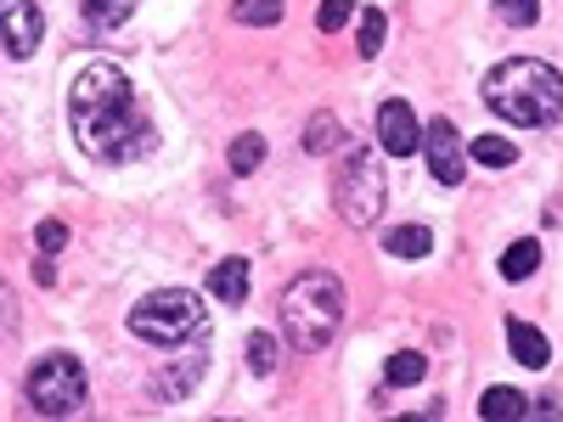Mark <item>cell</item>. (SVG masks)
I'll return each instance as SVG.
<instances>
[{"mask_svg": "<svg viewBox=\"0 0 563 422\" xmlns=\"http://www.w3.org/2000/svg\"><path fill=\"white\" fill-rule=\"evenodd\" d=\"M68 124L74 141L97 164H135L158 147V130L141 108L135 85L113 63H85L68 85Z\"/></svg>", "mask_w": 563, "mask_h": 422, "instance_id": "cell-1", "label": "cell"}, {"mask_svg": "<svg viewBox=\"0 0 563 422\" xmlns=\"http://www.w3.org/2000/svg\"><path fill=\"white\" fill-rule=\"evenodd\" d=\"M485 102L519 130H552L563 119V74L536 57H507L485 74Z\"/></svg>", "mask_w": 563, "mask_h": 422, "instance_id": "cell-2", "label": "cell"}, {"mask_svg": "<svg viewBox=\"0 0 563 422\" xmlns=\"http://www.w3.org/2000/svg\"><path fill=\"white\" fill-rule=\"evenodd\" d=\"M276 315H282V333H288L294 349L316 355L339 338L344 326V281L333 270H305L294 276L276 299Z\"/></svg>", "mask_w": 563, "mask_h": 422, "instance_id": "cell-3", "label": "cell"}, {"mask_svg": "<svg viewBox=\"0 0 563 422\" xmlns=\"http://www.w3.org/2000/svg\"><path fill=\"white\" fill-rule=\"evenodd\" d=\"M130 333L141 344H158V349L192 344L203 333V299L192 288H158V293H147L130 310Z\"/></svg>", "mask_w": 563, "mask_h": 422, "instance_id": "cell-4", "label": "cell"}, {"mask_svg": "<svg viewBox=\"0 0 563 422\" xmlns=\"http://www.w3.org/2000/svg\"><path fill=\"white\" fill-rule=\"evenodd\" d=\"M333 203L350 225H372L389 203V175H384V158L378 147H350L339 175H333Z\"/></svg>", "mask_w": 563, "mask_h": 422, "instance_id": "cell-5", "label": "cell"}, {"mask_svg": "<svg viewBox=\"0 0 563 422\" xmlns=\"http://www.w3.org/2000/svg\"><path fill=\"white\" fill-rule=\"evenodd\" d=\"M23 395L40 417H79L85 411V366H79V355H68V349L40 355L29 366V378H23Z\"/></svg>", "mask_w": 563, "mask_h": 422, "instance_id": "cell-6", "label": "cell"}, {"mask_svg": "<svg viewBox=\"0 0 563 422\" xmlns=\"http://www.w3.org/2000/svg\"><path fill=\"white\" fill-rule=\"evenodd\" d=\"M422 153H429V175L440 186H462L467 175V147L451 119H429V130H422Z\"/></svg>", "mask_w": 563, "mask_h": 422, "instance_id": "cell-7", "label": "cell"}, {"mask_svg": "<svg viewBox=\"0 0 563 422\" xmlns=\"http://www.w3.org/2000/svg\"><path fill=\"white\" fill-rule=\"evenodd\" d=\"M40 7L34 0H0V40H7V57L23 63L34 57V45H40Z\"/></svg>", "mask_w": 563, "mask_h": 422, "instance_id": "cell-8", "label": "cell"}, {"mask_svg": "<svg viewBox=\"0 0 563 422\" xmlns=\"http://www.w3.org/2000/svg\"><path fill=\"white\" fill-rule=\"evenodd\" d=\"M378 147L389 153V158H411L417 147H422V124H417V113H411V102H384L378 108Z\"/></svg>", "mask_w": 563, "mask_h": 422, "instance_id": "cell-9", "label": "cell"}, {"mask_svg": "<svg viewBox=\"0 0 563 422\" xmlns=\"http://www.w3.org/2000/svg\"><path fill=\"white\" fill-rule=\"evenodd\" d=\"M249 281H254V265L249 259H220L214 270H209V288H214V299L220 304H249Z\"/></svg>", "mask_w": 563, "mask_h": 422, "instance_id": "cell-10", "label": "cell"}, {"mask_svg": "<svg viewBox=\"0 0 563 422\" xmlns=\"http://www.w3.org/2000/svg\"><path fill=\"white\" fill-rule=\"evenodd\" d=\"M130 12H135V0H79V23L90 40H108Z\"/></svg>", "mask_w": 563, "mask_h": 422, "instance_id": "cell-11", "label": "cell"}, {"mask_svg": "<svg viewBox=\"0 0 563 422\" xmlns=\"http://www.w3.org/2000/svg\"><path fill=\"white\" fill-rule=\"evenodd\" d=\"M507 349H512V360H525V366H536V371L552 360V344L536 333L530 321H507Z\"/></svg>", "mask_w": 563, "mask_h": 422, "instance_id": "cell-12", "label": "cell"}, {"mask_svg": "<svg viewBox=\"0 0 563 422\" xmlns=\"http://www.w3.org/2000/svg\"><path fill=\"white\" fill-rule=\"evenodd\" d=\"M384 248H389L395 259H422V254L434 248V231H429V225H395L389 237H384Z\"/></svg>", "mask_w": 563, "mask_h": 422, "instance_id": "cell-13", "label": "cell"}, {"mask_svg": "<svg viewBox=\"0 0 563 422\" xmlns=\"http://www.w3.org/2000/svg\"><path fill=\"white\" fill-rule=\"evenodd\" d=\"M429 378V355H417V349H400V355H389V366H384V384L389 389H411V384H422Z\"/></svg>", "mask_w": 563, "mask_h": 422, "instance_id": "cell-14", "label": "cell"}, {"mask_svg": "<svg viewBox=\"0 0 563 422\" xmlns=\"http://www.w3.org/2000/svg\"><path fill=\"white\" fill-rule=\"evenodd\" d=\"M479 417H490V422L530 417V400H525L519 389H485V400H479Z\"/></svg>", "mask_w": 563, "mask_h": 422, "instance_id": "cell-15", "label": "cell"}, {"mask_svg": "<svg viewBox=\"0 0 563 422\" xmlns=\"http://www.w3.org/2000/svg\"><path fill=\"white\" fill-rule=\"evenodd\" d=\"M339 141H344V124H339L333 113H316V119L305 124V153H316V158H321V153H333Z\"/></svg>", "mask_w": 563, "mask_h": 422, "instance_id": "cell-16", "label": "cell"}, {"mask_svg": "<svg viewBox=\"0 0 563 422\" xmlns=\"http://www.w3.org/2000/svg\"><path fill=\"white\" fill-rule=\"evenodd\" d=\"M536 265H541V243H536V237L512 243V248L501 254V276H507V281H525V276H536Z\"/></svg>", "mask_w": 563, "mask_h": 422, "instance_id": "cell-17", "label": "cell"}, {"mask_svg": "<svg viewBox=\"0 0 563 422\" xmlns=\"http://www.w3.org/2000/svg\"><path fill=\"white\" fill-rule=\"evenodd\" d=\"M384 34H389L384 12L366 7V12H361V34H355V52H361V57H378V52H384Z\"/></svg>", "mask_w": 563, "mask_h": 422, "instance_id": "cell-18", "label": "cell"}, {"mask_svg": "<svg viewBox=\"0 0 563 422\" xmlns=\"http://www.w3.org/2000/svg\"><path fill=\"white\" fill-rule=\"evenodd\" d=\"M265 164V135H238L231 141V175H254Z\"/></svg>", "mask_w": 563, "mask_h": 422, "instance_id": "cell-19", "label": "cell"}, {"mask_svg": "<svg viewBox=\"0 0 563 422\" xmlns=\"http://www.w3.org/2000/svg\"><path fill=\"white\" fill-rule=\"evenodd\" d=\"M231 18L249 23V29H271V23H282V0H238Z\"/></svg>", "mask_w": 563, "mask_h": 422, "instance_id": "cell-20", "label": "cell"}, {"mask_svg": "<svg viewBox=\"0 0 563 422\" xmlns=\"http://www.w3.org/2000/svg\"><path fill=\"white\" fill-rule=\"evenodd\" d=\"M512 158H519V147H512L507 135H479L474 141V164H490V169H507Z\"/></svg>", "mask_w": 563, "mask_h": 422, "instance_id": "cell-21", "label": "cell"}, {"mask_svg": "<svg viewBox=\"0 0 563 422\" xmlns=\"http://www.w3.org/2000/svg\"><path fill=\"white\" fill-rule=\"evenodd\" d=\"M249 366H254V378H271L276 371V338L271 333H249Z\"/></svg>", "mask_w": 563, "mask_h": 422, "instance_id": "cell-22", "label": "cell"}, {"mask_svg": "<svg viewBox=\"0 0 563 422\" xmlns=\"http://www.w3.org/2000/svg\"><path fill=\"white\" fill-rule=\"evenodd\" d=\"M496 18H501L507 29H530V23L541 18V7H536V0H496Z\"/></svg>", "mask_w": 563, "mask_h": 422, "instance_id": "cell-23", "label": "cell"}, {"mask_svg": "<svg viewBox=\"0 0 563 422\" xmlns=\"http://www.w3.org/2000/svg\"><path fill=\"white\" fill-rule=\"evenodd\" d=\"M355 18V0H321V12H316V29L321 34H333V29H344Z\"/></svg>", "mask_w": 563, "mask_h": 422, "instance_id": "cell-24", "label": "cell"}, {"mask_svg": "<svg viewBox=\"0 0 563 422\" xmlns=\"http://www.w3.org/2000/svg\"><path fill=\"white\" fill-rule=\"evenodd\" d=\"M34 243H40V254H63V243H68V225H63V220H40Z\"/></svg>", "mask_w": 563, "mask_h": 422, "instance_id": "cell-25", "label": "cell"}, {"mask_svg": "<svg viewBox=\"0 0 563 422\" xmlns=\"http://www.w3.org/2000/svg\"><path fill=\"white\" fill-rule=\"evenodd\" d=\"M34 281H40V288H52V281H57V270H52V254H40V259H34Z\"/></svg>", "mask_w": 563, "mask_h": 422, "instance_id": "cell-26", "label": "cell"}]
</instances>
